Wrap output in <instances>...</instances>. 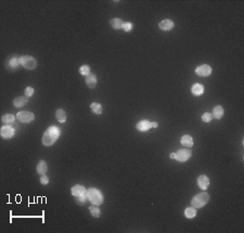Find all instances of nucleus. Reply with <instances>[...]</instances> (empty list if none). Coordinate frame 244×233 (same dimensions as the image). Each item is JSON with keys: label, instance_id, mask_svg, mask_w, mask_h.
<instances>
[{"label": "nucleus", "instance_id": "nucleus-1", "mask_svg": "<svg viewBox=\"0 0 244 233\" xmlns=\"http://www.w3.org/2000/svg\"><path fill=\"white\" fill-rule=\"evenodd\" d=\"M59 136H60V130H59V128H57L55 126H52V127L47 129V131L45 132L44 137H42V144L46 146L52 145V144L58 140Z\"/></svg>", "mask_w": 244, "mask_h": 233}, {"label": "nucleus", "instance_id": "nucleus-2", "mask_svg": "<svg viewBox=\"0 0 244 233\" xmlns=\"http://www.w3.org/2000/svg\"><path fill=\"white\" fill-rule=\"evenodd\" d=\"M87 197L88 201L91 204H93V205L99 206L103 203V195H102V193L100 192L99 190L93 189V188H91V189H89L87 191Z\"/></svg>", "mask_w": 244, "mask_h": 233}, {"label": "nucleus", "instance_id": "nucleus-3", "mask_svg": "<svg viewBox=\"0 0 244 233\" xmlns=\"http://www.w3.org/2000/svg\"><path fill=\"white\" fill-rule=\"evenodd\" d=\"M208 201H210V195H208L207 193H200V194H196L191 201L192 207L201 208V207H203V206L206 205Z\"/></svg>", "mask_w": 244, "mask_h": 233}, {"label": "nucleus", "instance_id": "nucleus-4", "mask_svg": "<svg viewBox=\"0 0 244 233\" xmlns=\"http://www.w3.org/2000/svg\"><path fill=\"white\" fill-rule=\"evenodd\" d=\"M20 62H21L22 66L27 69H34L37 66V61L33 57H30V55H23V57H21Z\"/></svg>", "mask_w": 244, "mask_h": 233}, {"label": "nucleus", "instance_id": "nucleus-5", "mask_svg": "<svg viewBox=\"0 0 244 233\" xmlns=\"http://www.w3.org/2000/svg\"><path fill=\"white\" fill-rule=\"evenodd\" d=\"M16 117H18V119L21 121V123H24V124L30 123V121L34 120V118H35L34 114L30 112H27V111H22V112L18 113Z\"/></svg>", "mask_w": 244, "mask_h": 233}, {"label": "nucleus", "instance_id": "nucleus-6", "mask_svg": "<svg viewBox=\"0 0 244 233\" xmlns=\"http://www.w3.org/2000/svg\"><path fill=\"white\" fill-rule=\"evenodd\" d=\"M191 157V151L190 150H178L177 153H176V160L178 162H186L188 160L189 158Z\"/></svg>", "mask_w": 244, "mask_h": 233}, {"label": "nucleus", "instance_id": "nucleus-7", "mask_svg": "<svg viewBox=\"0 0 244 233\" xmlns=\"http://www.w3.org/2000/svg\"><path fill=\"white\" fill-rule=\"evenodd\" d=\"M195 73L198 74L199 76H202V77H207V76L211 75L212 73V67L210 65L203 64L200 65L195 69Z\"/></svg>", "mask_w": 244, "mask_h": 233}, {"label": "nucleus", "instance_id": "nucleus-8", "mask_svg": "<svg viewBox=\"0 0 244 233\" xmlns=\"http://www.w3.org/2000/svg\"><path fill=\"white\" fill-rule=\"evenodd\" d=\"M20 59H21V57H10V59L7 61V63H6V65H7V69H9L10 71H15V69L18 67V65L21 64Z\"/></svg>", "mask_w": 244, "mask_h": 233}, {"label": "nucleus", "instance_id": "nucleus-9", "mask_svg": "<svg viewBox=\"0 0 244 233\" xmlns=\"http://www.w3.org/2000/svg\"><path fill=\"white\" fill-rule=\"evenodd\" d=\"M0 133H1V137L5 138V139H10L14 136V129L11 126H3Z\"/></svg>", "mask_w": 244, "mask_h": 233}, {"label": "nucleus", "instance_id": "nucleus-10", "mask_svg": "<svg viewBox=\"0 0 244 233\" xmlns=\"http://www.w3.org/2000/svg\"><path fill=\"white\" fill-rule=\"evenodd\" d=\"M198 184L202 190H206L208 188V185H210V179H208V177L205 176V175L200 176L198 178Z\"/></svg>", "mask_w": 244, "mask_h": 233}, {"label": "nucleus", "instance_id": "nucleus-11", "mask_svg": "<svg viewBox=\"0 0 244 233\" xmlns=\"http://www.w3.org/2000/svg\"><path fill=\"white\" fill-rule=\"evenodd\" d=\"M71 192H72V194H73L74 196L76 197V196H81V195H84L86 192H87V191H86V189L83 187V185L77 184V185H74V187L72 188Z\"/></svg>", "mask_w": 244, "mask_h": 233}, {"label": "nucleus", "instance_id": "nucleus-12", "mask_svg": "<svg viewBox=\"0 0 244 233\" xmlns=\"http://www.w3.org/2000/svg\"><path fill=\"white\" fill-rule=\"evenodd\" d=\"M136 127L139 131H148L151 127H152V123L149 120H141L137 124Z\"/></svg>", "mask_w": 244, "mask_h": 233}, {"label": "nucleus", "instance_id": "nucleus-13", "mask_svg": "<svg viewBox=\"0 0 244 233\" xmlns=\"http://www.w3.org/2000/svg\"><path fill=\"white\" fill-rule=\"evenodd\" d=\"M86 84L89 88H95L97 86V77L93 74H88L86 76Z\"/></svg>", "mask_w": 244, "mask_h": 233}, {"label": "nucleus", "instance_id": "nucleus-14", "mask_svg": "<svg viewBox=\"0 0 244 233\" xmlns=\"http://www.w3.org/2000/svg\"><path fill=\"white\" fill-rule=\"evenodd\" d=\"M159 27L163 30H171L174 27V22L171 20H163L159 24Z\"/></svg>", "mask_w": 244, "mask_h": 233}, {"label": "nucleus", "instance_id": "nucleus-15", "mask_svg": "<svg viewBox=\"0 0 244 233\" xmlns=\"http://www.w3.org/2000/svg\"><path fill=\"white\" fill-rule=\"evenodd\" d=\"M27 103V97H18L13 100V104L15 108H22Z\"/></svg>", "mask_w": 244, "mask_h": 233}, {"label": "nucleus", "instance_id": "nucleus-16", "mask_svg": "<svg viewBox=\"0 0 244 233\" xmlns=\"http://www.w3.org/2000/svg\"><path fill=\"white\" fill-rule=\"evenodd\" d=\"M191 91H192V93L195 94V96H201V94H203V92H204V87H203L201 84H194L191 88Z\"/></svg>", "mask_w": 244, "mask_h": 233}, {"label": "nucleus", "instance_id": "nucleus-17", "mask_svg": "<svg viewBox=\"0 0 244 233\" xmlns=\"http://www.w3.org/2000/svg\"><path fill=\"white\" fill-rule=\"evenodd\" d=\"M110 24L111 26L113 28H115V30H120V28L123 27V21L120 20V18H112V20L110 21Z\"/></svg>", "mask_w": 244, "mask_h": 233}, {"label": "nucleus", "instance_id": "nucleus-18", "mask_svg": "<svg viewBox=\"0 0 244 233\" xmlns=\"http://www.w3.org/2000/svg\"><path fill=\"white\" fill-rule=\"evenodd\" d=\"M55 117H57L58 121H60V123H64V121L66 120V113H65L64 110L60 109V110H58L57 111V113H55Z\"/></svg>", "mask_w": 244, "mask_h": 233}, {"label": "nucleus", "instance_id": "nucleus-19", "mask_svg": "<svg viewBox=\"0 0 244 233\" xmlns=\"http://www.w3.org/2000/svg\"><path fill=\"white\" fill-rule=\"evenodd\" d=\"M37 172L39 175H46L47 172V164L45 160H40L39 164H38V166H37Z\"/></svg>", "mask_w": 244, "mask_h": 233}, {"label": "nucleus", "instance_id": "nucleus-20", "mask_svg": "<svg viewBox=\"0 0 244 233\" xmlns=\"http://www.w3.org/2000/svg\"><path fill=\"white\" fill-rule=\"evenodd\" d=\"M223 115V109L221 108L220 105H218V106H216V108L214 109V111H213V117H215L216 119H220L221 117H222Z\"/></svg>", "mask_w": 244, "mask_h": 233}, {"label": "nucleus", "instance_id": "nucleus-21", "mask_svg": "<svg viewBox=\"0 0 244 233\" xmlns=\"http://www.w3.org/2000/svg\"><path fill=\"white\" fill-rule=\"evenodd\" d=\"M181 144H183L187 148H191L193 145V139L190 136H183L181 138Z\"/></svg>", "mask_w": 244, "mask_h": 233}, {"label": "nucleus", "instance_id": "nucleus-22", "mask_svg": "<svg viewBox=\"0 0 244 233\" xmlns=\"http://www.w3.org/2000/svg\"><path fill=\"white\" fill-rule=\"evenodd\" d=\"M184 215H186V217L187 218H193V217H195V215H196V210H195V208L194 207H188L186 209V211H184Z\"/></svg>", "mask_w": 244, "mask_h": 233}, {"label": "nucleus", "instance_id": "nucleus-23", "mask_svg": "<svg viewBox=\"0 0 244 233\" xmlns=\"http://www.w3.org/2000/svg\"><path fill=\"white\" fill-rule=\"evenodd\" d=\"M90 109H91V111L95 113V114H101L102 113V106L99 103H92V104L90 105Z\"/></svg>", "mask_w": 244, "mask_h": 233}, {"label": "nucleus", "instance_id": "nucleus-24", "mask_svg": "<svg viewBox=\"0 0 244 233\" xmlns=\"http://www.w3.org/2000/svg\"><path fill=\"white\" fill-rule=\"evenodd\" d=\"M89 210H90V214H91L93 217H100V214H101V211H100V209L97 207V205H92L89 207Z\"/></svg>", "mask_w": 244, "mask_h": 233}, {"label": "nucleus", "instance_id": "nucleus-25", "mask_svg": "<svg viewBox=\"0 0 244 233\" xmlns=\"http://www.w3.org/2000/svg\"><path fill=\"white\" fill-rule=\"evenodd\" d=\"M1 120H2V123L5 124H10V123H13L14 121V116L11 114H6L2 116V118H1Z\"/></svg>", "mask_w": 244, "mask_h": 233}, {"label": "nucleus", "instance_id": "nucleus-26", "mask_svg": "<svg viewBox=\"0 0 244 233\" xmlns=\"http://www.w3.org/2000/svg\"><path fill=\"white\" fill-rule=\"evenodd\" d=\"M88 197L87 195H81V196H76V203L78 204V205H84V204L87 202Z\"/></svg>", "mask_w": 244, "mask_h": 233}, {"label": "nucleus", "instance_id": "nucleus-27", "mask_svg": "<svg viewBox=\"0 0 244 233\" xmlns=\"http://www.w3.org/2000/svg\"><path fill=\"white\" fill-rule=\"evenodd\" d=\"M89 72H90V67L88 66V65H83V66L79 69V73L84 76H87L88 74H89Z\"/></svg>", "mask_w": 244, "mask_h": 233}, {"label": "nucleus", "instance_id": "nucleus-28", "mask_svg": "<svg viewBox=\"0 0 244 233\" xmlns=\"http://www.w3.org/2000/svg\"><path fill=\"white\" fill-rule=\"evenodd\" d=\"M132 27H134V25L130 23V22H125L124 24H123V30H125V32H130L131 30H132Z\"/></svg>", "mask_w": 244, "mask_h": 233}, {"label": "nucleus", "instance_id": "nucleus-29", "mask_svg": "<svg viewBox=\"0 0 244 233\" xmlns=\"http://www.w3.org/2000/svg\"><path fill=\"white\" fill-rule=\"evenodd\" d=\"M212 118H213V116L210 113H204V114L202 115V120L205 121V123H210V121L212 120Z\"/></svg>", "mask_w": 244, "mask_h": 233}, {"label": "nucleus", "instance_id": "nucleus-30", "mask_svg": "<svg viewBox=\"0 0 244 233\" xmlns=\"http://www.w3.org/2000/svg\"><path fill=\"white\" fill-rule=\"evenodd\" d=\"M33 94H34V89H33L32 87H27V88H26V89H25V96L28 98V97H32Z\"/></svg>", "mask_w": 244, "mask_h": 233}, {"label": "nucleus", "instance_id": "nucleus-31", "mask_svg": "<svg viewBox=\"0 0 244 233\" xmlns=\"http://www.w3.org/2000/svg\"><path fill=\"white\" fill-rule=\"evenodd\" d=\"M48 182H49L48 177H47L46 175H42V176L40 177V183L44 184V185H46V184H48Z\"/></svg>", "mask_w": 244, "mask_h": 233}, {"label": "nucleus", "instance_id": "nucleus-32", "mask_svg": "<svg viewBox=\"0 0 244 233\" xmlns=\"http://www.w3.org/2000/svg\"><path fill=\"white\" fill-rule=\"evenodd\" d=\"M157 126H159V125H157V123H152V127H153V128H157Z\"/></svg>", "mask_w": 244, "mask_h": 233}, {"label": "nucleus", "instance_id": "nucleus-33", "mask_svg": "<svg viewBox=\"0 0 244 233\" xmlns=\"http://www.w3.org/2000/svg\"><path fill=\"white\" fill-rule=\"evenodd\" d=\"M171 158H175V160H176V153H171Z\"/></svg>", "mask_w": 244, "mask_h": 233}]
</instances>
